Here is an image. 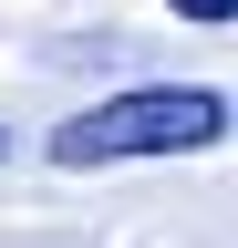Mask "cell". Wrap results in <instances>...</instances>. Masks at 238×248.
Returning <instances> with one entry per match:
<instances>
[{
    "label": "cell",
    "mask_w": 238,
    "mask_h": 248,
    "mask_svg": "<svg viewBox=\"0 0 238 248\" xmlns=\"http://www.w3.org/2000/svg\"><path fill=\"white\" fill-rule=\"evenodd\" d=\"M187 21H238V0H176Z\"/></svg>",
    "instance_id": "2"
},
{
    "label": "cell",
    "mask_w": 238,
    "mask_h": 248,
    "mask_svg": "<svg viewBox=\"0 0 238 248\" xmlns=\"http://www.w3.org/2000/svg\"><path fill=\"white\" fill-rule=\"evenodd\" d=\"M228 135V93L207 83H145L114 104H83L73 124H52V166H125V155H197Z\"/></svg>",
    "instance_id": "1"
},
{
    "label": "cell",
    "mask_w": 238,
    "mask_h": 248,
    "mask_svg": "<svg viewBox=\"0 0 238 248\" xmlns=\"http://www.w3.org/2000/svg\"><path fill=\"white\" fill-rule=\"evenodd\" d=\"M0 166H11V124H0Z\"/></svg>",
    "instance_id": "3"
}]
</instances>
